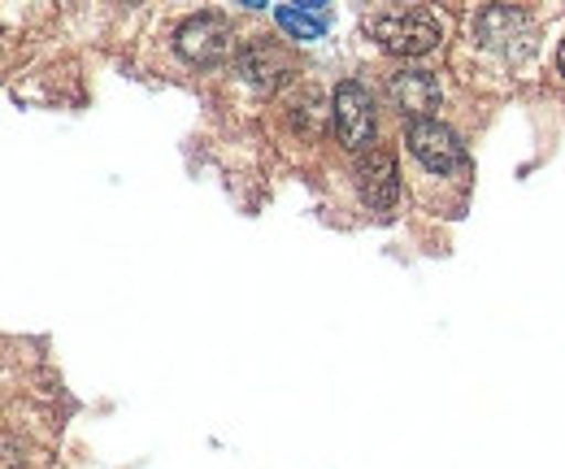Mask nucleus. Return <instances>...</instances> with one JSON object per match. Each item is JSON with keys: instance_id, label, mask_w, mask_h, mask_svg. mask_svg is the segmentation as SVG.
Segmentation results:
<instances>
[{"instance_id": "1", "label": "nucleus", "mask_w": 565, "mask_h": 469, "mask_svg": "<svg viewBox=\"0 0 565 469\" xmlns=\"http://www.w3.org/2000/svg\"><path fill=\"white\" fill-rule=\"evenodd\" d=\"M365 26H370L374 44L396 57H423L439 44V22L426 9H383Z\"/></svg>"}, {"instance_id": "2", "label": "nucleus", "mask_w": 565, "mask_h": 469, "mask_svg": "<svg viewBox=\"0 0 565 469\" xmlns=\"http://www.w3.org/2000/svg\"><path fill=\"white\" fill-rule=\"evenodd\" d=\"M174 49L183 62L192 66H222L231 53H235V40H231V22L222 13H196L179 26L174 35Z\"/></svg>"}, {"instance_id": "3", "label": "nucleus", "mask_w": 565, "mask_h": 469, "mask_svg": "<svg viewBox=\"0 0 565 469\" xmlns=\"http://www.w3.org/2000/svg\"><path fill=\"white\" fill-rule=\"evenodd\" d=\"M409 152L423 161L430 174H452L466 166V143L457 139L452 127H444L439 118H426V122H409V135H405Z\"/></svg>"}, {"instance_id": "4", "label": "nucleus", "mask_w": 565, "mask_h": 469, "mask_svg": "<svg viewBox=\"0 0 565 469\" xmlns=\"http://www.w3.org/2000/svg\"><path fill=\"white\" fill-rule=\"evenodd\" d=\"M335 135L353 152L370 148V139H374V100L353 78L335 87Z\"/></svg>"}, {"instance_id": "5", "label": "nucleus", "mask_w": 565, "mask_h": 469, "mask_svg": "<svg viewBox=\"0 0 565 469\" xmlns=\"http://www.w3.org/2000/svg\"><path fill=\"white\" fill-rule=\"evenodd\" d=\"M356 188H361V201L370 204L374 213H387L396 204V196H401L396 157L387 148H370V157L356 161Z\"/></svg>"}, {"instance_id": "6", "label": "nucleus", "mask_w": 565, "mask_h": 469, "mask_svg": "<svg viewBox=\"0 0 565 469\" xmlns=\"http://www.w3.org/2000/svg\"><path fill=\"white\" fill-rule=\"evenodd\" d=\"M387 96H392V105H396L405 118L426 122L430 109H439V96H444V92H439L435 74H426V70H401V74L387 78Z\"/></svg>"}, {"instance_id": "7", "label": "nucleus", "mask_w": 565, "mask_h": 469, "mask_svg": "<svg viewBox=\"0 0 565 469\" xmlns=\"http://www.w3.org/2000/svg\"><path fill=\"white\" fill-rule=\"evenodd\" d=\"M239 74H244L248 83L275 92L282 78L291 74V62H287V53H279L275 44H248V49L239 53Z\"/></svg>"}, {"instance_id": "8", "label": "nucleus", "mask_w": 565, "mask_h": 469, "mask_svg": "<svg viewBox=\"0 0 565 469\" xmlns=\"http://www.w3.org/2000/svg\"><path fill=\"white\" fill-rule=\"evenodd\" d=\"M275 22L291 40H322L327 35V22H331V9L322 0H300V4H279L275 9Z\"/></svg>"}, {"instance_id": "9", "label": "nucleus", "mask_w": 565, "mask_h": 469, "mask_svg": "<svg viewBox=\"0 0 565 469\" xmlns=\"http://www.w3.org/2000/svg\"><path fill=\"white\" fill-rule=\"evenodd\" d=\"M557 66H562V74H565V40H562V49H557Z\"/></svg>"}]
</instances>
